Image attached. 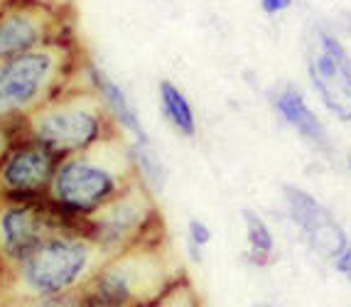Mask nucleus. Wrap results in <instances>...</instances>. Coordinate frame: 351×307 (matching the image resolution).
Returning <instances> with one entry per match:
<instances>
[{
    "label": "nucleus",
    "mask_w": 351,
    "mask_h": 307,
    "mask_svg": "<svg viewBox=\"0 0 351 307\" xmlns=\"http://www.w3.org/2000/svg\"><path fill=\"white\" fill-rule=\"evenodd\" d=\"M29 130L32 138L52 150L57 158H69L88 153L104 143L106 113L96 99L57 101L32 113Z\"/></svg>",
    "instance_id": "obj_2"
},
{
    "label": "nucleus",
    "mask_w": 351,
    "mask_h": 307,
    "mask_svg": "<svg viewBox=\"0 0 351 307\" xmlns=\"http://www.w3.org/2000/svg\"><path fill=\"white\" fill-rule=\"evenodd\" d=\"M66 64L69 47L62 40L47 42L37 49L0 62V116H12L40 106Z\"/></svg>",
    "instance_id": "obj_1"
},
{
    "label": "nucleus",
    "mask_w": 351,
    "mask_h": 307,
    "mask_svg": "<svg viewBox=\"0 0 351 307\" xmlns=\"http://www.w3.org/2000/svg\"><path fill=\"white\" fill-rule=\"evenodd\" d=\"M145 307H170L167 302H162V300H158V302H152V305H145Z\"/></svg>",
    "instance_id": "obj_20"
},
{
    "label": "nucleus",
    "mask_w": 351,
    "mask_h": 307,
    "mask_svg": "<svg viewBox=\"0 0 351 307\" xmlns=\"http://www.w3.org/2000/svg\"><path fill=\"white\" fill-rule=\"evenodd\" d=\"M211 241V229L204 224V221H197L192 219L189 221V246L192 248H202Z\"/></svg>",
    "instance_id": "obj_16"
},
{
    "label": "nucleus",
    "mask_w": 351,
    "mask_h": 307,
    "mask_svg": "<svg viewBox=\"0 0 351 307\" xmlns=\"http://www.w3.org/2000/svg\"><path fill=\"white\" fill-rule=\"evenodd\" d=\"M243 221H246V236H248V248H251V260L258 263V266H263L265 260L270 258L273 254V234L270 229L265 226L263 217H258V212L253 209H243L241 212Z\"/></svg>",
    "instance_id": "obj_14"
},
{
    "label": "nucleus",
    "mask_w": 351,
    "mask_h": 307,
    "mask_svg": "<svg viewBox=\"0 0 351 307\" xmlns=\"http://www.w3.org/2000/svg\"><path fill=\"white\" fill-rule=\"evenodd\" d=\"M32 307H71L69 300H47V302H40V305H32Z\"/></svg>",
    "instance_id": "obj_19"
},
{
    "label": "nucleus",
    "mask_w": 351,
    "mask_h": 307,
    "mask_svg": "<svg viewBox=\"0 0 351 307\" xmlns=\"http://www.w3.org/2000/svg\"><path fill=\"white\" fill-rule=\"evenodd\" d=\"M273 106L280 113V119L285 121L290 128H295L304 140H310L315 148L327 150L329 148V136L324 130L322 121L317 119V113L310 108V103L304 101L302 91L293 89V86H285L276 94L273 99Z\"/></svg>",
    "instance_id": "obj_10"
},
{
    "label": "nucleus",
    "mask_w": 351,
    "mask_h": 307,
    "mask_svg": "<svg viewBox=\"0 0 351 307\" xmlns=\"http://www.w3.org/2000/svg\"><path fill=\"white\" fill-rule=\"evenodd\" d=\"M256 307H273V305H256Z\"/></svg>",
    "instance_id": "obj_23"
},
{
    "label": "nucleus",
    "mask_w": 351,
    "mask_h": 307,
    "mask_svg": "<svg viewBox=\"0 0 351 307\" xmlns=\"http://www.w3.org/2000/svg\"><path fill=\"white\" fill-rule=\"evenodd\" d=\"M5 3H8V0H0V8H3V5H5Z\"/></svg>",
    "instance_id": "obj_22"
},
{
    "label": "nucleus",
    "mask_w": 351,
    "mask_h": 307,
    "mask_svg": "<svg viewBox=\"0 0 351 307\" xmlns=\"http://www.w3.org/2000/svg\"><path fill=\"white\" fill-rule=\"evenodd\" d=\"M334 268H337V271H339L341 275H344L346 280L351 283V246H349V243H346L344 251L334 258Z\"/></svg>",
    "instance_id": "obj_18"
},
{
    "label": "nucleus",
    "mask_w": 351,
    "mask_h": 307,
    "mask_svg": "<svg viewBox=\"0 0 351 307\" xmlns=\"http://www.w3.org/2000/svg\"><path fill=\"white\" fill-rule=\"evenodd\" d=\"M307 74L322 106L341 123L351 121V54L329 30H315Z\"/></svg>",
    "instance_id": "obj_4"
},
{
    "label": "nucleus",
    "mask_w": 351,
    "mask_h": 307,
    "mask_svg": "<svg viewBox=\"0 0 351 307\" xmlns=\"http://www.w3.org/2000/svg\"><path fill=\"white\" fill-rule=\"evenodd\" d=\"M3 243L12 256L27 258L45 238V219L32 207H12L0 219Z\"/></svg>",
    "instance_id": "obj_11"
},
{
    "label": "nucleus",
    "mask_w": 351,
    "mask_h": 307,
    "mask_svg": "<svg viewBox=\"0 0 351 307\" xmlns=\"http://www.w3.org/2000/svg\"><path fill=\"white\" fill-rule=\"evenodd\" d=\"M62 27V15L45 0H8L0 8V62L59 40Z\"/></svg>",
    "instance_id": "obj_5"
},
{
    "label": "nucleus",
    "mask_w": 351,
    "mask_h": 307,
    "mask_svg": "<svg viewBox=\"0 0 351 307\" xmlns=\"http://www.w3.org/2000/svg\"><path fill=\"white\" fill-rule=\"evenodd\" d=\"M158 94H160V106H162L165 119L170 121V125L180 136L192 138L197 133V119H194V108L187 96H184V91L165 79V82H160Z\"/></svg>",
    "instance_id": "obj_12"
},
{
    "label": "nucleus",
    "mask_w": 351,
    "mask_h": 307,
    "mask_svg": "<svg viewBox=\"0 0 351 307\" xmlns=\"http://www.w3.org/2000/svg\"><path fill=\"white\" fill-rule=\"evenodd\" d=\"M349 167H351V153H349Z\"/></svg>",
    "instance_id": "obj_24"
},
{
    "label": "nucleus",
    "mask_w": 351,
    "mask_h": 307,
    "mask_svg": "<svg viewBox=\"0 0 351 307\" xmlns=\"http://www.w3.org/2000/svg\"><path fill=\"white\" fill-rule=\"evenodd\" d=\"M135 207H138V204H133V201H121V204H116V207L104 217V221H99V236H104L106 241H118L125 231H130L138 224L141 214H138Z\"/></svg>",
    "instance_id": "obj_15"
},
{
    "label": "nucleus",
    "mask_w": 351,
    "mask_h": 307,
    "mask_svg": "<svg viewBox=\"0 0 351 307\" xmlns=\"http://www.w3.org/2000/svg\"><path fill=\"white\" fill-rule=\"evenodd\" d=\"M57 165V155L32 138L29 143L20 145L18 150H12L3 170H0V177L12 192L35 195V192H42V189H47L52 184Z\"/></svg>",
    "instance_id": "obj_8"
},
{
    "label": "nucleus",
    "mask_w": 351,
    "mask_h": 307,
    "mask_svg": "<svg viewBox=\"0 0 351 307\" xmlns=\"http://www.w3.org/2000/svg\"><path fill=\"white\" fill-rule=\"evenodd\" d=\"M258 3H261V10H263L265 15H280V12L293 8L295 0H258Z\"/></svg>",
    "instance_id": "obj_17"
},
{
    "label": "nucleus",
    "mask_w": 351,
    "mask_h": 307,
    "mask_svg": "<svg viewBox=\"0 0 351 307\" xmlns=\"http://www.w3.org/2000/svg\"><path fill=\"white\" fill-rule=\"evenodd\" d=\"M285 199L287 209L307 236L310 246L324 258H337L346 248V234L339 226V221L332 217L327 207H322L312 195H307L304 189L298 187H285Z\"/></svg>",
    "instance_id": "obj_7"
},
{
    "label": "nucleus",
    "mask_w": 351,
    "mask_h": 307,
    "mask_svg": "<svg viewBox=\"0 0 351 307\" xmlns=\"http://www.w3.org/2000/svg\"><path fill=\"white\" fill-rule=\"evenodd\" d=\"M88 263L86 246L74 241H42L25 258V285L40 295H57L79 280Z\"/></svg>",
    "instance_id": "obj_6"
},
{
    "label": "nucleus",
    "mask_w": 351,
    "mask_h": 307,
    "mask_svg": "<svg viewBox=\"0 0 351 307\" xmlns=\"http://www.w3.org/2000/svg\"><path fill=\"white\" fill-rule=\"evenodd\" d=\"M130 160H133L135 170L143 177V182L150 184L152 189H162L167 182V170H165L162 160L158 158V153L152 150L150 140L147 143H133L130 148Z\"/></svg>",
    "instance_id": "obj_13"
},
{
    "label": "nucleus",
    "mask_w": 351,
    "mask_h": 307,
    "mask_svg": "<svg viewBox=\"0 0 351 307\" xmlns=\"http://www.w3.org/2000/svg\"><path fill=\"white\" fill-rule=\"evenodd\" d=\"M88 307H111V305H104V302L96 300V302H91V305H88Z\"/></svg>",
    "instance_id": "obj_21"
},
{
    "label": "nucleus",
    "mask_w": 351,
    "mask_h": 307,
    "mask_svg": "<svg viewBox=\"0 0 351 307\" xmlns=\"http://www.w3.org/2000/svg\"><path fill=\"white\" fill-rule=\"evenodd\" d=\"M86 74H88V82H91V89H94L96 99L101 101V106H104L106 113L113 119V123L121 130H125L128 136H133V140H138V143L150 140L141 123V116L135 111L133 101L128 99V94H125L106 71H101L99 66L88 64Z\"/></svg>",
    "instance_id": "obj_9"
},
{
    "label": "nucleus",
    "mask_w": 351,
    "mask_h": 307,
    "mask_svg": "<svg viewBox=\"0 0 351 307\" xmlns=\"http://www.w3.org/2000/svg\"><path fill=\"white\" fill-rule=\"evenodd\" d=\"M49 187L62 209L74 214H91L116 199L121 182L116 172L108 170L104 162L88 160L84 158V153H79L59 162Z\"/></svg>",
    "instance_id": "obj_3"
}]
</instances>
